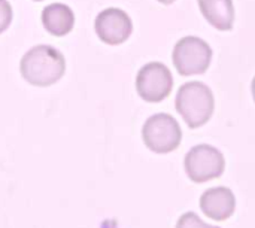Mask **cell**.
<instances>
[{
    "label": "cell",
    "mask_w": 255,
    "mask_h": 228,
    "mask_svg": "<svg viewBox=\"0 0 255 228\" xmlns=\"http://www.w3.org/2000/svg\"><path fill=\"white\" fill-rule=\"evenodd\" d=\"M176 228H220L215 227V226H209L206 223H203L194 212H187L184 214L179 220H178V224Z\"/></svg>",
    "instance_id": "obj_11"
},
{
    "label": "cell",
    "mask_w": 255,
    "mask_h": 228,
    "mask_svg": "<svg viewBox=\"0 0 255 228\" xmlns=\"http://www.w3.org/2000/svg\"><path fill=\"white\" fill-rule=\"evenodd\" d=\"M172 88L173 76L163 63H148L137 73L136 90L145 102H163L170 94Z\"/></svg>",
    "instance_id": "obj_6"
},
{
    "label": "cell",
    "mask_w": 255,
    "mask_h": 228,
    "mask_svg": "<svg viewBox=\"0 0 255 228\" xmlns=\"http://www.w3.org/2000/svg\"><path fill=\"white\" fill-rule=\"evenodd\" d=\"M42 22L48 33L54 36H66L75 25V15L67 4L52 3L43 9Z\"/></svg>",
    "instance_id": "obj_10"
},
{
    "label": "cell",
    "mask_w": 255,
    "mask_h": 228,
    "mask_svg": "<svg viewBox=\"0 0 255 228\" xmlns=\"http://www.w3.org/2000/svg\"><path fill=\"white\" fill-rule=\"evenodd\" d=\"M19 70L28 84L34 87H49L58 82L64 75L66 60L54 46L37 45L21 58Z\"/></svg>",
    "instance_id": "obj_1"
},
{
    "label": "cell",
    "mask_w": 255,
    "mask_h": 228,
    "mask_svg": "<svg viewBox=\"0 0 255 228\" xmlns=\"http://www.w3.org/2000/svg\"><path fill=\"white\" fill-rule=\"evenodd\" d=\"M160 3H163V4H172L175 0H158Z\"/></svg>",
    "instance_id": "obj_13"
},
{
    "label": "cell",
    "mask_w": 255,
    "mask_h": 228,
    "mask_svg": "<svg viewBox=\"0 0 255 228\" xmlns=\"http://www.w3.org/2000/svg\"><path fill=\"white\" fill-rule=\"evenodd\" d=\"M12 21V7L6 0H0V33H3Z\"/></svg>",
    "instance_id": "obj_12"
},
{
    "label": "cell",
    "mask_w": 255,
    "mask_h": 228,
    "mask_svg": "<svg viewBox=\"0 0 255 228\" xmlns=\"http://www.w3.org/2000/svg\"><path fill=\"white\" fill-rule=\"evenodd\" d=\"M36 1H40V0H36Z\"/></svg>",
    "instance_id": "obj_15"
},
{
    "label": "cell",
    "mask_w": 255,
    "mask_h": 228,
    "mask_svg": "<svg viewBox=\"0 0 255 228\" xmlns=\"http://www.w3.org/2000/svg\"><path fill=\"white\" fill-rule=\"evenodd\" d=\"M200 209L203 214L214 221L229 220L236 209V199L230 188L215 187L209 188L200 197Z\"/></svg>",
    "instance_id": "obj_8"
},
{
    "label": "cell",
    "mask_w": 255,
    "mask_h": 228,
    "mask_svg": "<svg viewBox=\"0 0 255 228\" xmlns=\"http://www.w3.org/2000/svg\"><path fill=\"white\" fill-rule=\"evenodd\" d=\"M188 178L196 184H203L220 178L226 169L224 155L211 145H197L188 151L184 160Z\"/></svg>",
    "instance_id": "obj_5"
},
{
    "label": "cell",
    "mask_w": 255,
    "mask_h": 228,
    "mask_svg": "<svg viewBox=\"0 0 255 228\" xmlns=\"http://www.w3.org/2000/svg\"><path fill=\"white\" fill-rule=\"evenodd\" d=\"M215 108V99L208 85L203 82H187L176 94V111L190 128L205 125Z\"/></svg>",
    "instance_id": "obj_2"
},
{
    "label": "cell",
    "mask_w": 255,
    "mask_h": 228,
    "mask_svg": "<svg viewBox=\"0 0 255 228\" xmlns=\"http://www.w3.org/2000/svg\"><path fill=\"white\" fill-rule=\"evenodd\" d=\"M94 28L102 42L108 45H120L130 37L133 22L124 10L109 7L97 15Z\"/></svg>",
    "instance_id": "obj_7"
},
{
    "label": "cell",
    "mask_w": 255,
    "mask_h": 228,
    "mask_svg": "<svg viewBox=\"0 0 255 228\" xmlns=\"http://www.w3.org/2000/svg\"><path fill=\"white\" fill-rule=\"evenodd\" d=\"M251 90H253V97H254V102H255V78L253 79V85H251Z\"/></svg>",
    "instance_id": "obj_14"
},
{
    "label": "cell",
    "mask_w": 255,
    "mask_h": 228,
    "mask_svg": "<svg viewBox=\"0 0 255 228\" xmlns=\"http://www.w3.org/2000/svg\"><path fill=\"white\" fill-rule=\"evenodd\" d=\"M142 137L151 151L157 154H167L179 146L182 131L172 115L157 114L146 119L142 128Z\"/></svg>",
    "instance_id": "obj_4"
},
{
    "label": "cell",
    "mask_w": 255,
    "mask_h": 228,
    "mask_svg": "<svg viewBox=\"0 0 255 228\" xmlns=\"http://www.w3.org/2000/svg\"><path fill=\"white\" fill-rule=\"evenodd\" d=\"M172 58L179 75H202L209 69L212 60V49L203 39L187 36L178 40L173 48Z\"/></svg>",
    "instance_id": "obj_3"
},
{
    "label": "cell",
    "mask_w": 255,
    "mask_h": 228,
    "mask_svg": "<svg viewBox=\"0 0 255 228\" xmlns=\"http://www.w3.org/2000/svg\"><path fill=\"white\" fill-rule=\"evenodd\" d=\"M205 19L217 30L229 31L235 22L233 0H197Z\"/></svg>",
    "instance_id": "obj_9"
}]
</instances>
